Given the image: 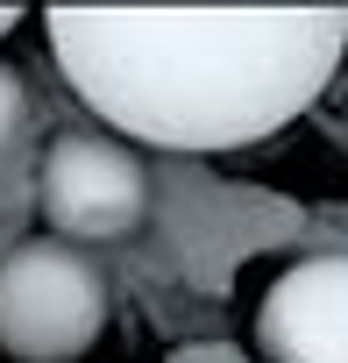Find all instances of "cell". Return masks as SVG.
<instances>
[{"label": "cell", "mask_w": 348, "mask_h": 363, "mask_svg": "<svg viewBox=\"0 0 348 363\" xmlns=\"http://www.w3.org/2000/svg\"><path fill=\"white\" fill-rule=\"evenodd\" d=\"M64 86L128 150H249L291 128L348 57V8H50Z\"/></svg>", "instance_id": "1"}, {"label": "cell", "mask_w": 348, "mask_h": 363, "mask_svg": "<svg viewBox=\"0 0 348 363\" xmlns=\"http://www.w3.org/2000/svg\"><path fill=\"white\" fill-rule=\"evenodd\" d=\"M107 320L114 292L86 250L29 235L0 257V356L8 363H79L100 349Z\"/></svg>", "instance_id": "2"}, {"label": "cell", "mask_w": 348, "mask_h": 363, "mask_svg": "<svg viewBox=\"0 0 348 363\" xmlns=\"http://www.w3.org/2000/svg\"><path fill=\"white\" fill-rule=\"evenodd\" d=\"M36 207L57 242H128L149 221V164L107 128H64L36 164Z\"/></svg>", "instance_id": "3"}, {"label": "cell", "mask_w": 348, "mask_h": 363, "mask_svg": "<svg viewBox=\"0 0 348 363\" xmlns=\"http://www.w3.org/2000/svg\"><path fill=\"white\" fill-rule=\"evenodd\" d=\"M263 363H348V250L291 257L256 299Z\"/></svg>", "instance_id": "4"}, {"label": "cell", "mask_w": 348, "mask_h": 363, "mask_svg": "<svg viewBox=\"0 0 348 363\" xmlns=\"http://www.w3.org/2000/svg\"><path fill=\"white\" fill-rule=\"evenodd\" d=\"M29 100H36V93H29V79H22L15 65H0V150H8V143L29 128Z\"/></svg>", "instance_id": "5"}, {"label": "cell", "mask_w": 348, "mask_h": 363, "mask_svg": "<svg viewBox=\"0 0 348 363\" xmlns=\"http://www.w3.org/2000/svg\"><path fill=\"white\" fill-rule=\"evenodd\" d=\"M8 29H22V8H0V36H8Z\"/></svg>", "instance_id": "6"}]
</instances>
